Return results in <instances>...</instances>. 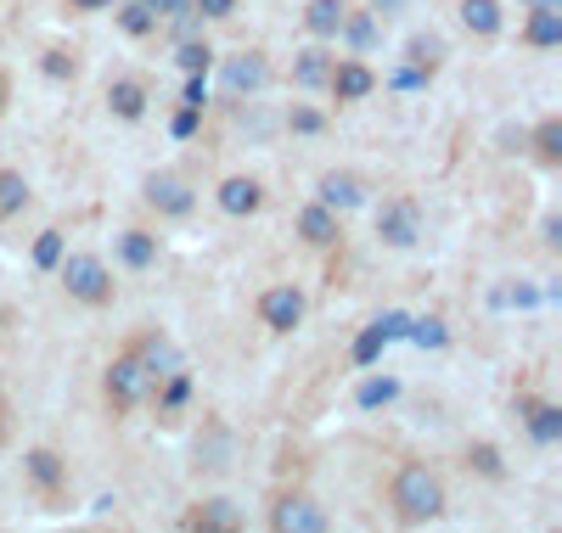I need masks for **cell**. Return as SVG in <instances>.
<instances>
[{"label": "cell", "instance_id": "8fae6325", "mask_svg": "<svg viewBox=\"0 0 562 533\" xmlns=\"http://www.w3.org/2000/svg\"><path fill=\"white\" fill-rule=\"evenodd\" d=\"M326 90H333L338 102H366V95L378 90V73H371L366 63H333V73H326Z\"/></svg>", "mask_w": 562, "mask_h": 533}, {"label": "cell", "instance_id": "60d3db41", "mask_svg": "<svg viewBox=\"0 0 562 533\" xmlns=\"http://www.w3.org/2000/svg\"><path fill=\"white\" fill-rule=\"evenodd\" d=\"M7 102H12V84H7V73H0V113H7Z\"/></svg>", "mask_w": 562, "mask_h": 533}, {"label": "cell", "instance_id": "74e56055", "mask_svg": "<svg viewBox=\"0 0 562 533\" xmlns=\"http://www.w3.org/2000/svg\"><path fill=\"white\" fill-rule=\"evenodd\" d=\"M203 102H209V90H203V73H192V79H186V107H198V113H203Z\"/></svg>", "mask_w": 562, "mask_h": 533}, {"label": "cell", "instance_id": "d6a6232c", "mask_svg": "<svg viewBox=\"0 0 562 533\" xmlns=\"http://www.w3.org/2000/svg\"><path fill=\"white\" fill-rule=\"evenodd\" d=\"M153 18H180V12H192V0H140Z\"/></svg>", "mask_w": 562, "mask_h": 533}, {"label": "cell", "instance_id": "6da1fadb", "mask_svg": "<svg viewBox=\"0 0 562 533\" xmlns=\"http://www.w3.org/2000/svg\"><path fill=\"white\" fill-rule=\"evenodd\" d=\"M389 500H394V517H400L405 528H422V522H434V517L445 511V483H439V472H434V466L405 461V466L394 472Z\"/></svg>", "mask_w": 562, "mask_h": 533}, {"label": "cell", "instance_id": "4dcf8cb0", "mask_svg": "<svg viewBox=\"0 0 562 533\" xmlns=\"http://www.w3.org/2000/svg\"><path fill=\"white\" fill-rule=\"evenodd\" d=\"M405 331H411L416 349H445V343H450V331H445L439 320H416V326H405Z\"/></svg>", "mask_w": 562, "mask_h": 533}, {"label": "cell", "instance_id": "e0dca14e", "mask_svg": "<svg viewBox=\"0 0 562 533\" xmlns=\"http://www.w3.org/2000/svg\"><path fill=\"white\" fill-rule=\"evenodd\" d=\"M119 259H124L130 270H153V264H158V236H153V230H124V236H119Z\"/></svg>", "mask_w": 562, "mask_h": 533}, {"label": "cell", "instance_id": "f546056e", "mask_svg": "<svg viewBox=\"0 0 562 533\" xmlns=\"http://www.w3.org/2000/svg\"><path fill=\"white\" fill-rule=\"evenodd\" d=\"M467 466L484 472V477H506V466H501V450H495V444H473V450H467Z\"/></svg>", "mask_w": 562, "mask_h": 533}, {"label": "cell", "instance_id": "4fadbf2b", "mask_svg": "<svg viewBox=\"0 0 562 533\" xmlns=\"http://www.w3.org/2000/svg\"><path fill=\"white\" fill-rule=\"evenodd\" d=\"M299 236L310 241V248H333V241H338V214L326 208V203H310L299 214Z\"/></svg>", "mask_w": 562, "mask_h": 533}, {"label": "cell", "instance_id": "836d02e7", "mask_svg": "<svg viewBox=\"0 0 562 533\" xmlns=\"http://www.w3.org/2000/svg\"><path fill=\"white\" fill-rule=\"evenodd\" d=\"M338 34H349L355 45H371V34H378V29H371V18H344V29Z\"/></svg>", "mask_w": 562, "mask_h": 533}, {"label": "cell", "instance_id": "83f0119b", "mask_svg": "<svg viewBox=\"0 0 562 533\" xmlns=\"http://www.w3.org/2000/svg\"><path fill=\"white\" fill-rule=\"evenodd\" d=\"M175 63L186 68V73H209V63H214V52L203 39H180V52H175Z\"/></svg>", "mask_w": 562, "mask_h": 533}, {"label": "cell", "instance_id": "ffe728a7", "mask_svg": "<svg viewBox=\"0 0 562 533\" xmlns=\"http://www.w3.org/2000/svg\"><path fill=\"white\" fill-rule=\"evenodd\" d=\"M461 23L479 39H495L501 34V0H461Z\"/></svg>", "mask_w": 562, "mask_h": 533}, {"label": "cell", "instance_id": "8992f818", "mask_svg": "<svg viewBox=\"0 0 562 533\" xmlns=\"http://www.w3.org/2000/svg\"><path fill=\"white\" fill-rule=\"evenodd\" d=\"M378 236L389 241V248H416V236H422V208H416L411 197L383 203V214H378Z\"/></svg>", "mask_w": 562, "mask_h": 533}, {"label": "cell", "instance_id": "3957f363", "mask_svg": "<svg viewBox=\"0 0 562 533\" xmlns=\"http://www.w3.org/2000/svg\"><path fill=\"white\" fill-rule=\"evenodd\" d=\"M102 387H108V399H113V410H135L140 399L153 394V376H147V365H140V360H135V349H130V354H119V360L108 365Z\"/></svg>", "mask_w": 562, "mask_h": 533}, {"label": "cell", "instance_id": "ac0fdd59", "mask_svg": "<svg viewBox=\"0 0 562 533\" xmlns=\"http://www.w3.org/2000/svg\"><path fill=\"white\" fill-rule=\"evenodd\" d=\"M529 12H535V18H529L524 39H529V45H540V52L562 45V7H529Z\"/></svg>", "mask_w": 562, "mask_h": 533}, {"label": "cell", "instance_id": "277c9868", "mask_svg": "<svg viewBox=\"0 0 562 533\" xmlns=\"http://www.w3.org/2000/svg\"><path fill=\"white\" fill-rule=\"evenodd\" d=\"M220 84H225V95H231V102H243V95H259V90L270 84V63H265V52L225 57V68H220Z\"/></svg>", "mask_w": 562, "mask_h": 533}, {"label": "cell", "instance_id": "603a6c76", "mask_svg": "<svg viewBox=\"0 0 562 533\" xmlns=\"http://www.w3.org/2000/svg\"><path fill=\"white\" fill-rule=\"evenodd\" d=\"M29 208V180L18 169H0V219H12Z\"/></svg>", "mask_w": 562, "mask_h": 533}, {"label": "cell", "instance_id": "9a60e30c", "mask_svg": "<svg viewBox=\"0 0 562 533\" xmlns=\"http://www.w3.org/2000/svg\"><path fill=\"white\" fill-rule=\"evenodd\" d=\"M344 18H349L344 0H310V7H304V29H310L315 39H333V34L344 29Z\"/></svg>", "mask_w": 562, "mask_h": 533}, {"label": "cell", "instance_id": "f1b7e54d", "mask_svg": "<svg viewBox=\"0 0 562 533\" xmlns=\"http://www.w3.org/2000/svg\"><path fill=\"white\" fill-rule=\"evenodd\" d=\"M57 259H63V230H40L34 236V264L40 270H57Z\"/></svg>", "mask_w": 562, "mask_h": 533}, {"label": "cell", "instance_id": "52a82bcc", "mask_svg": "<svg viewBox=\"0 0 562 533\" xmlns=\"http://www.w3.org/2000/svg\"><path fill=\"white\" fill-rule=\"evenodd\" d=\"M315 203H326L333 214H349V208L366 203V180L349 174V169H326V174L315 180Z\"/></svg>", "mask_w": 562, "mask_h": 533}, {"label": "cell", "instance_id": "cb8c5ba5", "mask_svg": "<svg viewBox=\"0 0 562 533\" xmlns=\"http://www.w3.org/2000/svg\"><path fill=\"white\" fill-rule=\"evenodd\" d=\"M23 466H29V477L40 483V489H57L63 483V455H52V450H29Z\"/></svg>", "mask_w": 562, "mask_h": 533}, {"label": "cell", "instance_id": "5b68a950", "mask_svg": "<svg viewBox=\"0 0 562 533\" xmlns=\"http://www.w3.org/2000/svg\"><path fill=\"white\" fill-rule=\"evenodd\" d=\"M270 528H276V533H326L333 522H326V511H321L310 495H288V500L270 506Z\"/></svg>", "mask_w": 562, "mask_h": 533}, {"label": "cell", "instance_id": "9c48e42d", "mask_svg": "<svg viewBox=\"0 0 562 533\" xmlns=\"http://www.w3.org/2000/svg\"><path fill=\"white\" fill-rule=\"evenodd\" d=\"M214 203H220L231 219H248V214H259V203H265V185L248 180V174H231V180H220Z\"/></svg>", "mask_w": 562, "mask_h": 533}, {"label": "cell", "instance_id": "ab89813d", "mask_svg": "<svg viewBox=\"0 0 562 533\" xmlns=\"http://www.w3.org/2000/svg\"><path fill=\"white\" fill-rule=\"evenodd\" d=\"M68 7H74V12H108L113 0H68Z\"/></svg>", "mask_w": 562, "mask_h": 533}, {"label": "cell", "instance_id": "30bf717a", "mask_svg": "<svg viewBox=\"0 0 562 533\" xmlns=\"http://www.w3.org/2000/svg\"><path fill=\"white\" fill-rule=\"evenodd\" d=\"M147 203L158 208V214H169V219H180V214H192V185H186L180 174H153L147 180Z\"/></svg>", "mask_w": 562, "mask_h": 533}, {"label": "cell", "instance_id": "7c38bea8", "mask_svg": "<svg viewBox=\"0 0 562 533\" xmlns=\"http://www.w3.org/2000/svg\"><path fill=\"white\" fill-rule=\"evenodd\" d=\"M405 315H383V320H371L366 331H360V343H355V365H371L383 354V343H394V337H405Z\"/></svg>", "mask_w": 562, "mask_h": 533}, {"label": "cell", "instance_id": "484cf974", "mask_svg": "<svg viewBox=\"0 0 562 533\" xmlns=\"http://www.w3.org/2000/svg\"><path fill=\"white\" fill-rule=\"evenodd\" d=\"M394 399H400V382H394V376L360 382V410H378V405H394Z\"/></svg>", "mask_w": 562, "mask_h": 533}, {"label": "cell", "instance_id": "7402d4cb", "mask_svg": "<svg viewBox=\"0 0 562 533\" xmlns=\"http://www.w3.org/2000/svg\"><path fill=\"white\" fill-rule=\"evenodd\" d=\"M524 421H529V439H535V444H557V439H562V410H557V405H529Z\"/></svg>", "mask_w": 562, "mask_h": 533}, {"label": "cell", "instance_id": "5bb4252c", "mask_svg": "<svg viewBox=\"0 0 562 533\" xmlns=\"http://www.w3.org/2000/svg\"><path fill=\"white\" fill-rule=\"evenodd\" d=\"M186 528L192 533H231V528H243V517L231 511V500H203L192 517H186Z\"/></svg>", "mask_w": 562, "mask_h": 533}, {"label": "cell", "instance_id": "8d00e7d4", "mask_svg": "<svg viewBox=\"0 0 562 533\" xmlns=\"http://www.w3.org/2000/svg\"><path fill=\"white\" fill-rule=\"evenodd\" d=\"M45 73H52V79L68 73V79H74V57H68V52H45Z\"/></svg>", "mask_w": 562, "mask_h": 533}, {"label": "cell", "instance_id": "b9f144b4", "mask_svg": "<svg viewBox=\"0 0 562 533\" xmlns=\"http://www.w3.org/2000/svg\"><path fill=\"white\" fill-rule=\"evenodd\" d=\"M524 7H562V0H524Z\"/></svg>", "mask_w": 562, "mask_h": 533}, {"label": "cell", "instance_id": "d4e9b609", "mask_svg": "<svg viewBox=\"0 0 562 533\" xmlns=\"http://www.w3.org/2000/svg\"><path fill=\"white\" fill-rule=\"evenodd\" d=\"M535 158L540 163H562V118H546L535 129Z\"/></svg>", "mask_w": 562, "mask_h": 533}, {"label": "cell", "instance_id": "2e32d148", "mask_svg": "<svg viewBox=\"0 0 562 533\" xmlns=\"http://www.w3.org/2000/svg\"><path fill=\"white\" fill-rule=\"evenodd\" d=\"M326 73H333V57H326L321 45H310V52L293 57V84L299 90H326Z\"/></svg>", "mask_w": 562, "mask_h": 533}, {"label": "cell", "instance_id": "4316f807", "mask_svg": "<svg viewBox=\"0 0 562 533\" xmlns=\"http://www.w3.org/2000/svg\"><path fill=\"white\" fill-rule=\"evenodd\" d=\"M119 29L140 39V34H153V29H158V18H153L147 7H140V0H124V7H119Z\"/></svg>", "mask_w": 562, "mask_h": 533}, {"label": "cell", "instance_id": "1f68e13d", "mask_svg": "<svg viewBox=\"0 0 562 533\" xmlns=\"http://www.w3.org/2000/svg\"><path fill=\"white\" fill-rule=\"evenodd\" d=\"M164 382H169V387H164V405H169V410H175V405H186V394H192V382H186V371H169Z\"/></svg>", "mask_w": 562, "mask_h": 533}, {"label": "cell", "instance_id": "7a4b0ae2", "mask_svg": "<svg viewBox=\"0 0 562 533\" xmlns=\"http://www.w3.org/2000/svg\"><path fill=\"white\" fill-rule=\"evenodd\" d=\"M57 270H63L68 298H79V304H90V309L113 298V270H108L97 253H68V259H57Z\"/></svg>", "mask_w": 562, "mask_h": 533}, {"label": "cell", "instance_id": "d590c367", "mask_svg": "<svg viewBox=\"0 0 562 533\" xmlns=\"http://www.w3.org/2000/svg\"><path fill=\"white\" fill-rule=\"evenodd\" d=\"M288 124H293L299 135H315V129H321V113H315V107H293V118H288Z\"/></svg>", "mask_w": 562, "mask_h": 533}, {"label": "cell", "instance_id": "f35d334b", "mask_svg": "<svg viewBox=\"0 0 562 533\" xmlns=\"http://www.w3.org/2000/svg\"><path fill=\"white\" fill-rule=\"evenodd\" d=\"M198 129V107H186L180 118H175V135H192Z\"/></svg>", "mask_w": 562, "mask_h": 533}, {"label": "cell", "instance_id": "ba28073f", "mask_svg": "<svg viewBox=\"0 0 562 533\" xmlns=\"http://www.w3.org/2000/svg\"><path fill=\"white\" fill-rule=\"evenodd\" d=\"M259 320L270 331H293L304 320V293L299 286H270V293H259Z\"/></svg>", "mask_w": 562, "mask_h": 533}, {"label": "cell", "instance_id": "44dd1931", "mask_svg": "<svg viewBox=\"0 0 562 533\" xmlns=\"http://www.w3.org/2000/svg\"><path fill=\"white\" fill-rule=\"evenodd\" d=\"M135 360H140V365H147V376H153V387H158V382H164L169 371H180V354H175V349L164 343V337H147V343H140V349H135Z\"/></svg>", "mask_w": 562, "mask_h": 533}, {"label": "cell", "instance_id": "d6986e66", "mask_svg": "<svg viewBox=\"0 0 562 533\" xmlns=\"http://www.w3.org/2000/svg\"><path fill=\"white\" fill-rule=\"evenodd\" d=\"M108 107H113L124 124H135L140 113H147V90H140L135 79H113V84H108Z\"/></svg>", "mask_w": 562, "mask_h": 533}, {"label": "cell", "instance_id": "e575fe53", "mask_svg": "<svg viewBox=\"0 0 562 533\" xmlns=\"http://www.w3.org/2000/svg\"><path fill=\"white\" fill-rule=\"evenodd\" d=\"M192 12L198 18H231V12H237V0H192Z\"/></svg>", "mask_w": 562, "mask_h": 533}]
</instances>
